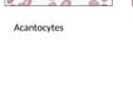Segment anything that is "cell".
Wrapping results in <instances>:
<instances>
[{
  "label": "cell",
  "instance_id": "3957f363",
  "mask_svg": "<svg viewBox=\"0 0 133 100\" xmlns=\"http://www.w3.org/2000/svg\"><path fill=\"white\" fill-rule=\"evenodd\" d=\"M31 3H33L31 0H25V1H23V3H20L19 5H21V6H23V5H30Z\"/></svg>",
  "mask_w": 133,
  "mask_h": 100
},
{
  "label": "cell",
  "instance_id": "6da1fadb",
  "mask_svg": "<svg viewBox=\"0 0 133 100\" xmlns=\"http://www.w3.org/2000/svg\"><path fill=\"white\" fill-rule=\"evenodd\" d=\"M88 5H90V6H98V5H99V1H98V0H90V1L88 3Z\"/></svg>",
  "mask_w": 133,
  "mask_h": 100
},
{
  "label": "cell",
  "instance_id": "277c9868",
  "mask_svg": "<svg viewBox=\"0 0 133 100\" xmlns=\"http://www.w3.org/2000/svg\"><path fill=\"white\" fill-rule=\"evenodd\" d=\"M11 3H14V0H6V4H11Z\"/></svg>",
  "mask_w": 133,
  "mask_h": 100
},
{
  "label": "cell",
  "instance_id": "8992f818",
  "mask_svg": "<svg viewBox=\"0 0 133 100\" xmlns=\"http://www.w3.org/2000/svg\"><path fill=\"white\" fill-rule=\"evenodd\" d=\"M49 1H54V0H49Z\"/></svg>",
  "mask_w": 133,
  "mask_h": 100
},
{
  "label": "cell",
  "instance_id": "7a4b0ae2",
  "mask_svg": "<svg viewBox=\"0 0 133 100\" xmlns=\"http://www.w3.org/2000/svg\"><path fill=\"white\" fill-rule=\"evenodd\" d=\"M62 5H63V6H69V5H72V1H70V0H64V1H62Z\"/></svg>",
  "mask_w": 133,
  "mask_h": 100
},
{
  "label": "cell",
  "instance_id": "5b68a950",
  "mask_svg": "<svg viewBox=\"0 0 133 100\" xmlns=\"http://www.w3.org/2000/svg\"><path fill=\"white\" fill-rule=\"evenodd\" d=\"M101 1H102V3H107V0H101Z\"/></svg>",
  "mask_w": 133,
  "mask_h": 100
}]
</instances>
